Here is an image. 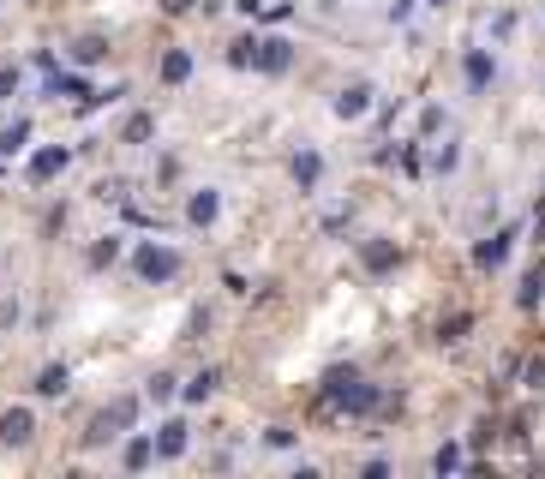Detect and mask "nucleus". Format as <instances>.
<instances>
[{"mask_svg": "<svg viewBox=\"0 0 545 479\" xmlns=\"http://www.w3.org/2000/svg\"><path fill=\"white\" fill-rule=\"evenodd\" d=\"M138 408H144V396H114V402H102L90 420H84V432H78V450L84 456H102V450H114L132 426H138Z\"/></svg>", "mask_w": 545, "mask_h": 479, "instance_id": "nucleus-1", "label": "nucleus"}, {"mask_svg": "<svg viewBox=\"0 0 545 479\" xmlns=\"http://www.w3.org/2000/svg\"><path fill=\"white\" fill-rule=\"evenodd\" d=\"M126 276H132L138 288H168V282L186 276V258H180V246H168V240H132Z\"/></svg>", "mask_w": 545, "mask_h": 479, "instance_id": "nucleus-2", "label": "nucleus"}, {"mask_svg": "<svg viewBox=\"0 0 545 479\" xmlns=\"http://www.w3.org/2000/svg\"><path fill=\"white\" fill-rule=\"evenodd\" d=\"M324 174H330V162H324L318 144H294V150H288V180H294L300 198H318V192H324Z\"/></svg>", "mask_w": 545, "mask_h": 479, "instance_id": "nucleus-3", "label": "nucleus"}, {"mask_svg": "<svg viewBox=\"0 0 545 479\" xmlns=\"http://www.w3.org/2000/svg\"><path fill=\"white\" fill-rule=\"evenodd\" d=\"M216 222H222V186H192L180 198V228L186 234H210Z\"/></svg>", "mask_w": 545, "mask_h": 479, "instance_id": "nucleus-4", "label": "nucleus"}, {"mask_svg": "<svg viewBox=\"0 0 545 479\" xmlns=\"http://www.w3.org/2000/svg\"><path fill=\"white\" fill-rule=\"evenodd\" d=\"M372 108H378V84H372V78H348V84H342V90L330 96V114H336L342 126H354V120H366Z\"/></svg>", "mask_w": 545, "mask_h": 479, "instance_id": "nucleus-5", "label": "nucleus"}, {"mask_svg": "<svg viewBox=\"0 0 545 479\" xmlns=\"http://www.w3.org/2000/svg\"><path fill=\"white\" fill-rule=\"evenodd\" d=\"M516 240H522V222H504V228H492L486 240H474V270H480V276L504 270L510 252H516Z\"/></svg>", "mask_w": 545, "mask_h": 479, "instance_id": "nucleus-6", "label": "nucleus"}, {"mask_svg": "<svg viewBox=\"0 0 545 479\" xmlns=\"http://www.w3.org/2000/svg\"><path fill=\"white\" fill-rule=\"evenodd\" d=\"M294 60H300V48L288 36H258V48H252V72H264V78H288Z\"/></svg>", "mask_w": 545, "mask_h": 479, "instance_id": "nucleus-7", "label": "nucleus"}, {"mask_svg": "<svg viewBox=\"0 0 545 479\" xmlns=\"http://www.w3.org/2000/svg\"><path fill=\"white\" fill-rule=\"evenodd\" d=\"M66 168H72V150H66V144H36V150L24 156V180H30V186H54Z\"/></svg>", "mask_w": 545, "mask_h": 479, "instance_id": "nucleus-8", "label": "nucleus"}, {"mask_svg": "<svg viewBox=\"0 0 545 479\" xmlns=\"http://www.w3.org/2000/svg\"><path fill=\"white\" fill-rule=\"evenodd\" d=\"M354 252H360V270H366V276H390V270H402V246L384 240V234L354 240Z\"/></svg>", "mask_w": 545, "mask_h": 479, "instance_id": "nucleus-9", "label": "nucleus"}, {"mask_svg": "<svg viewBox=\"0 0 545 479\" xmlns=\"http://www.w3.org/2000/svg\"><path fill=\"white\" fill-rule=\"evenodd\" d=\"M150 444H156V462H180V456L192 450V420H186V414H168V420L150 432Z\"/></svg>", "mask_w": 545, "mask_h": 479, "instance_id": "nucleus-10", "label": "nucleus"}, {"mask_svg": "<svg viewBox=\"0 0 545 479\" xmlns=\"http://www.w3.org/2000/svg\"><path fill=\"white\" fill-rule=\"evenodd\" d=\"M30 438H36V402L0 408V450H24Z\"/></svg>", "mask_w": 545, "mask_h": 479, "instance_id": "nucleus-11", "label": "nucleus"}, {"mask_svg": "<svg viewBox=\"0 0 545 479\" xmlns=\"http://www.w3.org/2000/svg\"><path fill=\"white\" fill-rule=\"evenodd\" d=\"M462 84H468V96H486L498 84V54L492 48H462Z\"/></svg>", "mask_w": 545, "mask_h": 479, "instance_id": "nucleus-12", "label": "nucleus"}, {"mask_svg": "<svg viewBox=\"0 0 545 479\" xmlns=\"http://www.w3.org/2000/svg\"><path fill=\"white\" fill-rule=\"evenodd\" d=\"M120 258H126V234H96V240L84 246V270H90V276H108Z\"/></svg>", "mask_w": 545, "mask_h": 479, "instance_id": "nucleus-13", "label": "nucleus"}, {"mask_svg": "<svg viewBox=\"0 0 545 479\" xmlns=\"http://www.w3.org/2000/svg\"><path fill=\"white\" fill-rule=\"evenodd\" d=\"M66 390H72V366H66V360H48V366L30 378V396H36V402H66Z\"/></svg>", "mask_w": 545, "mask_h": 479, "instance_id": "nucleus-14", "label": "nucleus"}, {"mask_svg": "<svg viewBox=\"0 0 545 479\" xmlns=\"http://www.w3.org/2000/svg\"><path fill=\"white\" fill-rule=\"evenodd\" d=\"M216 390H222V366H198L192 378H180V408H204L216 402Z\"/></svg>", "mask_w": 545, "mask_h": 479, "instance_id": "nucleus-15", "label": "nucleus"}, {"mask_svg": "<svg viewBox=\"0 0 545 479\" xmlns=\"http://www.w3.org/2000/svg\"><path fill=\"white\" fill-rule=\"evenodd\" d=\"M114 462H120L126 474H144V468L156 462V444H150V432H138V426H132V432L114 444Z\"/></svg>", "mask_w": 545, "mask_h": 479, "instance_id": "nucleus-16", "label": "nucleus"}, {"mask_svg": "<svg viewBox=\"0 0 545 479\" xmlns=\"http://www.w3.org/2000/svg\"><path fill=\"white\" fill-rule=\"evenodd\" d=\"M66 60H72L78 72L102 66V60H108V36H102V30H84V36H72V42H66Z\"/></svg>", "mask_w": 545, "mask_h": 479, "instance_id": "nucleus-17", "label": "nucleus"}, {"mask_svg": "<svg viewBox=\"0 0 545 479\" xmlns=\"http://www.w3.org/2000/svg\"><path fill=\"white\" fill-rule=\"evenodd\" d=\"M192 66H198V60H192V48L180 42V48H162V66H156V78H162L168 90H186V84H192Z\"/></svg>", "mask_w": 545, "mask_h": 479, "instance_id": "nucleus-18", "label": "nucleus"}, {"mask_svg": "<svg viewBox=\"0 0 545 479\" xmlns=\"http://www.w3.org/2000/svg\"><path fill=\"white\" fill-rule=\"evenodd\" d=\"M426 144H432V138H426ZM426 168H432L438 180H450V174L462 168V138H450V132H444V138H438V144L426 150Z\"/></svg>", "mask_w": 545, "mask_h": 479, "instance_id": "nucleus-19", "label": "nucleus"}, {"mask_svg": "<svg viewBox=\"0 0 545 479\" xmlns=\"http://www.w3.org/2000/svg\"><path fill=\"white\" fill-rule=\"evenodd\" d=\"M120 144H132V150L156 144V114H150V108H132V114L120 120Z\"/></svg>", "mask_w": 545, "mask_h": 479, "instance_id": "nucleus-20", "label": "nucleus"}, {"mask_svg": "<svg viewBox=\"0 0 545 479\" xmlns=\"http://www.w3.org/2000/svg\"><path fill=\"white\" fill-rule=\"evenodd\" d=\"M252 48H258V36H246V30L228 36V42H222V66H228V72H252Z\"/></svg>", "mask_w": 545, "mask_h": 479, "instance_id": "nucleus-21", "label": "nucleus"}, {"mask_svg": "<svg viewBox=\"0 0 545 479\" xmlns=\"http://www.w3.org/2000/svg\"><path fill=\"white\" fill-rule=\"evenodd\" d=\"M474 324H480L474 312H450V318L438 324V348H462V342L474 336Z\"/></svg>", "mask_w": 545, "mask_h": 479, "instance_id": "nucleus-22", "label": "nucleus"}, {"mask_svg": "<svg viewBox=\"0 0 545 479\" xmlns=\"http://www.w3.org/2000/svg\"><path fill=\"white\" fill-rule=\"evenodd\" d=\"M144 402L174 408V402H180V378H174V372H150V378H144Z\"/></svg>", "mask_w": 545, "mask_h": 479, "instance_id": "nucleus-23", "label": "nucleus"}, {"mask_svg": "<svg viewBox=\"0 0 545 479\" xmlns=\"http://www.w3.org/2000/svg\"><path fill=\"white\" fill-rule=\"evenodd\" d=\"M30 138H36V120H24V114H18V120H6V126H0V156L30 150Z\"/></svg>", "mask_w": 545, "mask_h": 479, "instance_id": "nucleus-24", "label": "nucleus"}, {"mask_svg": "<svg viewBox=\"0 0 545 479\" xmlns=\"http://www.w3.org/2000/svg\"><path fill=\"white\" fill-rule=\"evenodd\" d=\"M396 162H402L408 180H420V174H426V138H402V144H396Z\"/></svg>", "mask_w": 545, "mask_h": 479, "instance_id": "nucleus-25", "label": "nucleus"}, {"mask_svg": "<svg viewBox=\"0 0 545 479\" xmlns=\"http://www.w3.org/2000/svg\"><path fill=\"white\" fill-rule=\"evenodd\" d=\"M210 330H216V306H210V300H198V306H192V318H186V330H180V342H204Z\"/></svg>", "mask_w": 545, "mask_h": 479, "instance_id": "nucleus-26", "label": "nucleus"}, {"mask_svg": "<svg viewBox=\"0 0 545 479\" xmlns=\"http://www.w3.org/2000/svg\"><path fill=\"white\" fill-rule=\"evenodd\" d=\"M516 30H522V12H516V6H498V12L486 18V36H492V42H510Z\"/></svg>", "mask_w": 545, "mask_h": 479, "instance_id": "nucleus-27", "label": "nucleus"}, {"mask_svg": "<svg viewBox=\"0 0 545 479\" xmlns=\"http://www.w3.org/2000/svg\"><path fill=\"white\" fill-rule=\"evenodd\" d=\"M258 444H264L270 456H288V450H300V432H294V426H264Z\"/></svg>", "mask_w": 545, "mask_h": 479, "instance_id": "nucleus-28", "label": "nucleus"}, {"mask_svg": "<svg viewBox=\"0 0 545 479\" xmlns=\"http://www.w3.org/2000/svg\"><path fill=\"white\" fill-rule=\"evenodd\" d=\"M438 132H450V108H444V102H426V108H420V132H414V138H438Z\"/></svg>", "mask_w": 545, "mask_h": 479, "instance_id": "nucleus-29", "label": "nucleus"}, {"mask_svg": "<svg viewBox=\"0 0 545 479\" xmlns=\"http://www.w3.org/2000/svg\"><path fill=\"white\" fill-rule=\"evenodd\" d=\"M180 174H186V162H180L174 150H162V156H156V186H162V192H174V186H180Z\"/></svg>", "mask_w": 545, "mask_h": 479, "instance_id": "nucleus-30", "label": "nucleus"}, {"mask_svg": "<svg viewBox=\"0 0 545 479\" xmlns=\"http://www.w3.org/2000/svg\"><path fill=\"white\" fill-rule=\"evenodd\" d=\"M60 228H66V198H54V204L42 210V222H36V234H42V240H60Z\"/></svg>", "mask_w": 545, "mask_h": 479, "instance_id": "nucleus-31", "label": "nucleus"}, {"mask_svg": "<svg viewBox=\"0 0 545 479\" xmlns=\"http://www.w3.org/2000/svg\"><path fill=\"white\" fill-rule=\"evenodd\" d=\"M354 228V204H330L324 210V234H348Z\"/></svg>", "mask_w": 545, "mask_h": 479, "instance_id": "nucleus-32", "label": "nucleus"}, {"mask_svg": "<svg viewBox=\"0 0 545 479\" xmlns=\"http://www.w3.org/2000/svg\"><path fill=\"white\" fill-rule=\"evenodd\" d=\"M462 468V444H438L432 450V474H456Z\"/></svg>", "mask_w": 545, "mask_h": 479, "instance_id": "nucleus-33", "label": "nucleus"}, {"mask_svg": "<svg viewBox=\"0 0 545 479\" xmlns=\"http://www.w3.org/2000/svg\"><path fill=\"white\" fill-rule=\"evenodd\" d=\"M96 204H126V180H96Z\"/></svg>", "mask_w": 545, "mask_h": 479, "instance_id": "nucleus-34", "label": "nucleus"}, {"mask_svg": "<svg viewBox=\"0 0 545 479\" xmlns=\"http://www.w3.org/2000/svg\"><path fill=\"white\" fill-rule=\"evenodd\" d=\"M222 294H228V300H252V282H246L240 270H222Z\"/></svg>", "mask_w": 545, "mask_h": 479, "instance_id": "nucleus-35", "label": "nucleus"}, {"mask_svg": "<svg viewBox=\"0 0 545 479\" xmlns=\"http://www.w3.org/2000/svg\"><path fill=\"white\" fill-rule=\"evenodd\" d=\"M18 84H24V66H0V102H12Z\"/></svg>", "mask_w": 545, "mask_h": 479, "instance_id": "nucleus-36", "label": "nucleus"}, {"mask_svg": "<svg viewBox=\"0 0 545 479\" xmlns=\"http://www.w3.org/2000/svg\"><path fill=\"white\" fill-rule=\"evenodd\" d=\"M522 384H528V390H545V354H534V360L522 366Z\"/></svg>", "mask_w": 545, "mask_h": 479, "instance_id": "nucleus-37", "label": "nucleus"}, {"mask_svg": "<svg viewBox=\"0 0 545 479\" xmlns=\"http://www.w3.org/2000/svg\"><path fill=\"white\" fill-rule=\"evenodd\" d=\"M492 438H498V426H492V420H474V432H468V444H474V450H486Z\"/></svg>", "mask_w": 545, "mask_h": 479, "instance_id": "nucleus-38", "label": "nucleus"}, {"mask_svg": "<svg viewBox=\"0 0 545 479\" xmlns=\"http://www.w3.org/2000/svg\"><path fill=\"white\" fill-rule=\"evenodd\" d=\"M414 6H420V0H390V6H384V18H390V24H408V18H414Z\"/></svg>", "mask_w": 545, "mask_h": 479, "instance_id": "nucleus-39", "label": "nucleus"}, {"mask_svg": "<svg viewBox=\"0 0 545 479\" xmlns=\"http://www.w3.org/2000/svg\"><path fill=\"white\" fill-rule=\"evenodd\" d=\"M12 324H18V294L6 288V294H0V330H12Z\"/></svg>", "mask_w": 545, "mask_h": 479, "instance_id": "nucleus-40", "label": "nucleus"}, {"mask_svg": "<svg viewBox=\"0 0 545 479\" xmlns=\"http://www.w3.org/2000/svg\"><path fill=\"white\" fill-rule=\"evenodd\" d=\"M156 6H162L168 18H186V12H198V0H156Z\"/></svg>", "mask_w": 545, "mask_h": 479, "instance_id": "nucleus-41", "label": "nucleus"}, {"mask_svg": "<svg viewBox=\"0 0 545 479\" xmlns=\"http://www.w3.org/2000/svg\"><path fill=\"white\" fill-rule=\"evenodd\" d=\"M234 12H240V18H258V12H264V0H234Z\"/></svg>", "mask_w": 545, "mask_h": 479, "instance_id": "nucleus-42", "label": "nucleus"}, {"mask_svg": "<svg viewBox=\"0 0 545 479\" xmlns=\"http://www.w3.org/2000/svg\"><path fill=\"white\" fill-rule=\"evenodd\" d=\"M420 6H432V12H444V6H450V0H420Z\"/></svg>", "mask_w": 545, "mask_h": 479, "instance_id": "nucleus-43", "label": "nucleus"}]
</instances>
